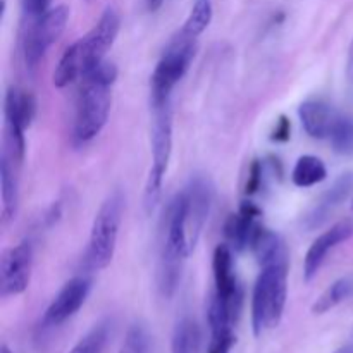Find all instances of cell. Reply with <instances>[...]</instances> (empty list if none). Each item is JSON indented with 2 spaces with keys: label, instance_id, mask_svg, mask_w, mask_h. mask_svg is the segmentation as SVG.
Instances as JSON below:
<instances>
[{
  "label": "cell",
  "instance_id": "cell-1",
  "mask_svg": "<svg viewBox=\"0 0 353 353\" xmlns=\"http://www.w3.org/2000/svg\"><path fill=\"white\" fill-rule=\"evenodd\" d=\"M164 224V241H162L161 269H159V288H161L162 295L169 299L178 288L183 261L188 255H192L188 248V234H186L183 193H178L169 203Z\"/></svg>",
  "mask_w": 353,
  "mask_h": 353
},
{
  "label": "cell",
  "instance_id": "cell-2",
  "mask_svg": "<svg viewBox=\"0 0 353 353\" xmlns=\"http://www.w3.org/2000/svg\"><path fill=\"white\" fill-rule=\"evenodd\" d=\"M288 296V262L261 268L252 296V327L255 336L281 323Z\"/></svg>",
  "mask_w": 353,
  "mask_h": 353
},
{
  "label": "cell",
  "instance_id": "cell-3",
  "mask_svg": "<svg viewBox=\"0 0 353 353\" xmlns=\"http://www.w3.org/2000/svg\"><path fill=\"white\" fill-rule=\"evenodd\" d=\"M124 214V195L116 190L100 205L92 231H90L88 250H86V264L92 271H102L112 262L116 254L117 236L123 223Z\"/></svg>",
  "mask_w": 353,
  "mask_h": 353
},
{
  "label": "cell",
  "instance_id": "cell-4",
  "mask_svg": "<svg viewBox=\"0 0 353 353\" xmlns=\"http://www.w3.org/2000/svg\"><path fill=\"white\" fill-rule=\"evenodd\" d=\"M112 85L95 76L83 78L74 119V138L79 143L92 141L105 128L112 105Z\"/></svg>",
  "mask_w": 353,
  "mask_h": 353
},
{
  "label": "cell",
  "instance_id": "cell-5",
  "mask_svg": "<svg viewBox=\"0 0 353 353\" xmlns=\"http://www.w3.org/2000/svg\"><path fill=\"white\" fill-rule=\"evenodd\" d=\"M196 38L188 37L181 31L165 48L164 55L155 65L150 78V103L152 107L164 105L171 102V93L190 69L195 59Z\"/></svg>",
  "mask_w": 353,
  "mask_h": 353
},
{
  "label": "cell",
  "instance_id": "cell-6",
  "mask_svg": "<svg viewBox=\"0 0 353 353\" xmlns=\"http://www.w3.org/2000/svg\"><path fill=\"white\" fill-rule=\"evenodd\" d=\"M154 123H152V168L145 185L143 202L147 212H154L162 195V183L168 172L172 154V109L171 102L164 105L152 107Z\"/></svg>",
  "mask_w": 353,
  "mask_h": 353
},
{
  "label": "cell",
  "instance_id": "cell-7",
  "mask_svg": "<svg viewBox=\"0 0 353 353\" xmlns=\"http://www.w3.org/2000/svg\"><path fill=\"white\" fill-rule=\"evenodd\" d=\"M68 21V6H57L54 9H48L43 16L31 19L23 38V54L28 68L34 69L40 64L48 47L54 45L64 33Z\"/></svg>",
  "mask_w": 353,
  "mask_h": 353
},
{
  "label": "cell",
  "instance_id": "cell-8",
  "mask_svg": "<svg viewBox=\"0 0 353 353\" xmlns=\"http://www.w3.org/2000/svg\"><path fill=\"white\" fill-rule=\"evenodd\" d=\"M3 114H6L7 138L12 152V161L21 164L24 157V131L30 128L37 114V100L31 93L19 88H9L3 102Z\"/></svg>",
  "mask_w": 353,
  "mask_h": 353
},
{
  "label": "cell",
  "instance_id": "cell-9",
  "mask_svg": "<svg viewBox=\"0 0 353 353\" xmlns=\"http://www.w3.org/2000/svg\"><path fill=\"white\" fill-rule=\"evenodd\" d=\"M181 193L183 199H185L186 234H188V248L190 254H192L195 250L196 243H199L203 226L209 219L214 190L209 179L202 178V176H195Z\"/></svg>",
  "mask_w": 353,
  "mask_h": 353
},
{
  "label": "cell",
  "instance_id": "cell-10",
  "mask_svg": "<svg viewBox=\"0 0 353 353\" xmlns=\"http://www.w3.org/2000/svg\"><path fill=\"white\" fill-rule=\"evenodd\" d=\"M33 269V248L30 241H21L2 254L0 290L2 296H16L26 292Z\"/></svg>",
  "mask_w": 353,
  "mask_h": 353
},
{
  "label": "cell",
  "instance_id": "cell-11",
  "mask_svg": "<svg viewBox=\"0 0 353 353\" xmlns=\"http://www.w3.org/2000/svg\"><path fill=\"white\" fill-rule=\"evenodd\" d=\"M119 28V14L112 7H107L100 16L99 23L90 30V33L85 34L81 40H78L81 45L83 57H85V74L92 71L95 65H99L100 62L105 61V54L116 41Z\"/></svg>",
  "mask_w": 353,
  "mask_h": 353
},
{
  "label": "cell",
  "instance_id": "cell-12",
  "mask_svg": "<svg viewBox=\"0 0 353 353\" xmlns=\"http://www.w3.org/2000/svg\"><path fill=\"white\" fill-rule=\"evenodd\" d=\"M90 292H92V281L86 276H76L69 279L45 310L43 326L55 327L71 319L85 305Z\"/></svg>",
  "mask_w": 353,
  "mask_h": 353
},
{
  "label": "cell",
  "instance_id": "cell-13",
  "mask_svg": "<svg viewBox=\"0 0 353 353\" xmlns=\"http://www.w3.org/2000/svg\"><path fill=\"white\" fill-rule=\"evenodd\" d=\"M212 271L214 285H216L214 295L223 300L224 303H228L236 316H240L241 290L238 286L236 274H234L233 254H231L230 245L223 243L216 247L212 257Z\"/></svg>",
  "mask_w": 353,
  "mask_h": 353
},
{
  "label": "cell",
  "instance_id": "cell-14",
  "mask_svg": "<svg viewBox=\"0 0 353 353\" xmlns=\"http://www.w3.org/2000/svg\"><path fill=\"white\" fill-rule=\"evenodd\" d=\"M353 236V219H345L331 226L330 230L324 231L323 234L317 236V240L310 245L309 252L303 261V278L310 281L316 278L319 272L321 265L326 261L327 254L333 248H336L340 243H345Z\"/></svg>",
  "mask_w": 353,
  "mask_h": 353
},
{
  "label": "cell",
  "instance_id": "cell-15",
  "mask_svg": "<svg viewBox=\"0 0 353 353\" xmlns=\"http://www.w3.org/2000/svg\"><path fill=\"white\" fill-rule=\"evenodd\" d=\"M352 190L353 172H345V174H341L340 178L333 183V186L321 196V200L316 203V207L305 216V223L303 224H305L307 230L312 231L323 226V224L330 219L331 214L334 212V209H338V207L350 196Z\"/></svg>",
  "mask_w": 353,
  "mask_h": 353
},
{
  "label": "cell",
  "instance_id": "cell-16",
  "mask_svg": "<svg viewBox=\"0 0 353 353\" xmlns=\"http://www.w3.org/2000/svg\"><path fill=\"white\" fill-rule=\"evenodd\" d=\"M262 210L254 202H241L240 212L228 217L224 224V234L230 241V247L241 252L252 243L255 230L259 224L255 223L257 217H261Z\"/></svg>",
  "mask_w": 353,
  "mask_h": 353
},
{
  "label": "cell",
  "instance_id": "cell-17",
  "mask_svg": "<svg viewBox=\"0 0 353 353\" xmlns=\"http://www.w3.org/2000/svg\"><path fill=\"white\" fill-rule=\"evenodd\" d=\"M299 116L307 134L323 140V138H330L331 128L338 114L323 100H305L299 107Z\"/></svg>",
  "mask_w": 353,
  "mask_h": 353
},
{
  "label": "cell",
  "instance_id": "cell-18",
  "mask_svg": "<svg viewBox=\"0 0 353 353\" xmlns=\"http://www.w3.org/2000/svg\"><path fill=\"white\" fill-rule=\"evenodd\" d=\"M250 245L254 248L255 257H257L261 268L276 264V262H288V250H286L285 241L274 231L257 226Z\"/></svg>",
  "mask_w": 353,
  "mask_h": 353
},
{
  "label": "cell",
  "instance_id": "cell-19",
  "mask_svg": "<svg viewBox=\"0 0 353 353\" xmlns=\"http://www.w3.org/2000/svg\"><path fill=\"white\" fill-rule=\"evenodd\" d=\"M0 195H2V221L9 224L16 219L19 209V186H17L16 172L7 152L2 154L0 162Z\"/></svg>",
  "mask_w": 353,
  "mask_h": 353
},
{
  "label": "cell",
  "instance_id": "cell-20",
  "mask_svg": "<svg viewBox=\"0 0 353 353\" xmlns=\"http://www.w3.org/2000/svg\"><path fill=\"white\" fill-rule=\"evenodd\" d=\"M83 74H85V57H83L81 45L76 41L62 54L54 71V85L57 88H64L78 78H83Z\"/></svg>",
  "mask_w": 353,
  "mask_h": 353
},
{
  "label": "cell",
  "instance_id": "cell-21",
  "mask_svg": "<svg viewBox=\"0 0 353 353\" xmlns=\"http://www.w3.org/2000/svg\"><path fill=\"white\" fill-rule=\"evenodd\" d=\"M327 169L324 162L316 155H302L293 168L292 179L299 188H310L317 183L324 181Z\"/></svg>",
  "mask_w": 353,
  "mask_h": 353
},
{
  "label": "cell",
  "instance_id": "cell-22",
  "mask_svg": "<svg viewBox=\"0 0 353 353\" xmlns=\"http://www.w3.org/2000/svg\"><path fill=\"white\" fill-rule=\"evenodd\" d=\"M200 330L195 321L183 319L172 336V353H196L200 348Z\"/></svg>",
  "mask_w": 353,
  "mask_h": 353
},
{
  "label": "cell",
  "instance_id": "cell-23",
  "mask_svg": "<svg viewBox=\"0 0 353 353\" xmlns=\"http://www.w3.org/2000/svg\"><path fill=\"white\" fill-rule=\"evenodd\" d=\"M353 293V281L348 278L338 279L334 281L323 295L317 299V302L312 305L314 314H326L327 310L334 309L338 303L343 302L345 299H348Z\"/></svg>",
  "mask_w": 353,
  "mask_h": 353
},
{
  "label": "cell",
  "instance_id": "cell-24",
  "mask_svg": "<svg viewBox=\"0 0 353 353\" xmlns=\"http://www.w3.org/2000/svg\"><path fill=\"white\" fill-rule=\"evenodd\" d=\"M210 21H212V0H195L181 31L188 37L196 38L209 28Z\"/></svg>",
  "mask_w": 353,
  "mask_h": 353
},
{
  "label": "cell",
  "instance_id": "cell-25",
  "mask_svg": "<svg viewBox=\"0 0 353 353\" xmlns=\"http://www.w3.org/2000/svg\"><path fill=\"white\" fill-rule=\"evenodd\" d=\"M331 145H333L334 152L341 155H352L353 154V117L350 116H340L338 114L336 121H334L333 128L330 133Z\"/></svg>",
  "mask_w": 353,
  "mask_h": 353
},
{
  "label": "cell",
  "instance_id": "cell-26",
  "mask_svg": "<svg viewBox=\"0 0 353 353\" xmlns=\"http://www.w3.org/2000/svg\"><path fill=\"white\" fill-rule=\"evenodd\" d=\"M109 340V324L100 323L85 334L69 353H102Z\"/></svg>",
  "mask_w": 353,
  "mask_h": 353
},
{
  "label": "cell",
  "instance_id": "cell-27",
  "mask_svg": "<svg viewBox=\"0 0 353 353\" xmlns=\"http://www.w3.org/2000/svg\"><path fill=\"white\" fill-rule=\"evenodd\" d=\"M119 353H150V336L143 324H133L128 330Z\"/></svg>",
  "mask_w": 353,
  "mask_h": 353
},
{
  "label": "cell",
  "instance_id": "cell-28",
  "mask_svg": "<svg viewBox=\"0 0 353 353\" xmlns=\"http://www.w3.org/2000/svg\"><path fill=\"white\" fill-rule=\"evenodd\" d=\"M23 2V10L30 19H37V17L43 16L48 9H50L52 0H21Z\"/></svg>",
  "mask_w": 353,
  "mask_h": 353
},
{
  "label": "cell",
  "instance_id": "cell-29",
  "mask_svg": "<svg viewBox=\"0 0 353 353\" xmlns=\"http://www.w3.org/2000/svg\"><path fill=\"white\" fill-rule=\"evenodd\" d=\"M261 183H262V164L259 161H254V164L250 165V171H248L245 193H247V195H254V193H257V190L261 188Z\"/></svg>",
  "mask_w": 353,
  "mask_h": 353
},
{
  "label": "cell",
  "instance_id": "cell-30",
  "mask_svg": "<svg viewBox=\"0 0 353 353\" xmlns=\"http://www.w3.org/2000/svg\"><path fill=\"white\" fill-rule=\"evenodd\" d=\"M234 345V334H217L212 336V341L209 345L207 353H230L231 347Z\"/></svg>",
  "mask_w": 353,
  "mask_h": 353
},
{
  "label": "cell",
  "instance_id": "cell-31",
  "mask_svg": "<svg viewBox=\"0 0 353 353\" xmlns=\"http://www.w3.org/2000/svg\"><path fill=\"white\" fill-rule=\"evenodd\" d=\"M292 137V123L286 116L279 117V121H276L274 131H272V141H288Z\"/></svg>",
  "mask_w": 353,
  "mask_h": 353
},
{
  "label": "cell",
  "instance_id": "cell-32",
  "mask_svg": "<svg viewBox=\"0 0 353 353\" xmlns=\"http://www.w3.org/2000/svg\"><path fill=\"white\" fill-rule=\"evenodd\" d=\"M347 76L348 79L353 83V41L350 45V50H348V61H347Z\"/></svg>",
  "mask_w": 353,
  "mask_h": 353
},
{
  "label": "cell",
  "instance_id": "cell-33",
  "mask_svg": "<svg viewBox=\"0 0 353 353\" xmlns=\"http://www.w3.org/2000/svg\"><path fill=\"white\" fill-rule=\"evenodd\" d=\"M162 3H164V0H147V7L150 12H155V10L161 9Z\"/></svg>",
  "mask_w": 353,
  "mask_h": 353
},
{
  "label": "cell",
  "instance_id": "cell-34",
  "mask_svg": "<svg viewBox=\"0 0 353 353\" xmlns=\"http://www.w3.org/2000/svg\"><path fill=\"white\" fill-rule=\"evenodd\" d=\"M336 353H353V347H343V348H340Z\"/></svg>",
  "mask_w": 353,
  "mask_h": 353
},
{
  "label": "cell",
  "instance_id": "cell-35",
  "mask_svg": "<svg viewBox=\"0 0 353 353\" xmlns=\"http://www.w3.org/2000/svg\"><path fill=\"white\" fill-rule=\"evenodd\" d=\"M2 353H12L7 347H2Z\"/></svg>",
  "mask_w": 353,
  "mask_h": 353
}]
</instances>
